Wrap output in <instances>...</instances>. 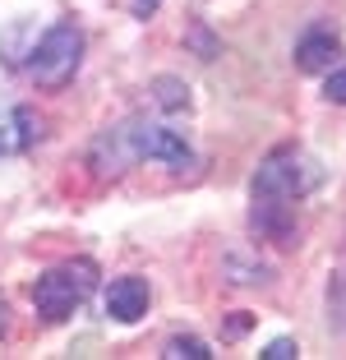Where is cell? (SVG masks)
I'll return each mask as SVG.
<instances>
[{"instance_id": "cell-2", "label": "cell", "mask_w": 346, "mask_h": 360, "mask_svg": "<svg viewBox=\"0 0 346 360\" xmlns=\"http://www.w3.org/2000/svg\"><path fill=\"white\" fill-rule=\"evenodd\" d=\"M319 162L300 148H282L254 171V199H268V203H295L319 185Z\"/></svg>"}, {"instance_id": "cell-5", "label": "cell", "mask_w": 346, "mask_h": 360, "mask_svg": "<svg viewBox=\"0 0 346 360\" xmlns=\"http://www.w3.org/2000/svg\"><path fill=\"white\" fill-rule=\"evenodd\" d=\"M337 56H342V32L337 28H309L295 42V70H305V75H328L337 65Z\"/></svg>"}, {"instance_id": "cell-10", "label": "cell", "mask_w": 346, "mask_h": 360, "mask_svg": "<svg viewBox=\"0 0 346 360\" xmlns=\"http://www.w3.org/2000/svg\"><path fill=\"white\" fill-rule=\"evenodd\" d=\"M162 356L167 360H212V347L203 338H167Z\"/></svg>"}, {"instance_id": "cell-9", "label": "cell", "mask_w": 346, "mask_h": 360, "mask_svg": "<svg viewBox=\"0 0 346 360\" xmlns=\"http://www.w3.org/2000/svg\"><path fill=\"white\" fill-rule=\"evenodd\" d=\"M23 37H28V23L19 19L10 32H5V42H0V56H5V65H10V70H19V65L32 56V46H37V37H32V42H23Z\"/></svg>"}, {"instance_id": "cell-7", "label": "cell", "mask_w": 346, "mask_h": 360, "mask_svg": "<svg viewBox=\"0 0 346 360\" xmlns=\"http://www.w3.org/2000/svg\"><path fill=\"white\" fill-rule=\"evenodd\" d=\"M106 314L115 323H139L148 314V282L143 277H115L106 286Z\"/></svg>"}, {"instance_id": "cell-14", "label": "cell", "mask_w": 346, "mask_h": 360, "mask_svg": "<svg viewBox=\"0 0 346 360\" xmlns=\"http://www.w3.org/2000/svg\"><path fill=\"white\" fill-rule=\"evenodd\" d=\"M158 5H162V0H129L134 19H153V14H158Z\"/></svg>"}, {"instance_id": "cell-12", "label": "cell", "mask_w": 346, "mask_h": 360, "mask_svg": "<svg viewBox=\"0 0 346 360\" xmlns=\"http://www.w3.org/2000/svg\"><path fill=\"white\" fill-rule=\"evenodd\" d=\"M323 97H328V102H337V106H346V60H342V65H333V70H328Z\"/></svg>"}, {"instance_id": "cell-13", "label": "cell", "mask_w": 346, "mask_h": 360, "mask_svg": "<svg viewBox=\"0 0 346 360\" xmlns=\"http://www.w3.org/2000/svg\"><path fill=\"white\" fill-rule=\"evenodd\" d=\"M259 356L263 360H295V356H300V347H295V338H273Z\"/></svg>"}, {"instance_id": "cell-1", "label": "cell", "mask_w": 346, "mask_h": 360, "mask_svg": "<svg viewBox=\"0 0 346 360\" xmlns=\"http://www.w3.org/2000/svg\"><path fill=\"white\" fill-rule=\"evenodd\" d=\"M93 286H97V264L93 259H70L60 268H46L32 282V305H37V314L46 323H60V319H70L74 309L93 296Z\"/></svg>"}, {"instance_id": "cell-4", "label": "cell", "mask_w": 346, "mask_h": 360, "mask_svg": "<svg viewBox=\"0 0 346 360\" xmlns=\"http://www.w3.org/2000/svg\"><path fill=\"white\" fill-rule=\"evenodd\" d=\"M134 153L139 158H153V162H167V167H189L194 162V148L167 125H143L134 120Z\"/></svg>"}, {"instance_id": "cell-3", "label": "cell", "mask_w": 346, "mask_h": 360, "mask_svg": "<svg viewBox=\"0 0 346 360\" xmlns=\"http://www.w3.org/2000/svg\"><path fill=\"white\" fill-rule=\"evenodd\" d=\"M79 60H84V32L70 19H60L37 37V46L28 56V75L42 88H65L74 79V70H79Z\"/></svg>"}, {"instance_id": "cell-11", "label": "cell", "mask_w": 346, "mask_h": 360, "mask_svg": "<svg viewBox=\"0 0 346 360\" xmlns=\"http://www.w3.org/2000/svg\"><path fill=\"white\" fill-rule=\"evenodd\" d=\"M328 309H333V323L346 333V277H333V286H328Z\"/></svg>"}, {"instance_id": "cell-6", "label": "cell", "mask_w": 346, "mask_h": 360, "mask_svg": "<svg viewBox=\"0 0 346 360\" xmlns=\"http://www.w3.org/2000/svg\"><path fill=\"white\" fill-rule=\"evenodd\" d=\"M129 162H139V153H134V120H129V125H120V129H106V134L93 143V167H97V176H120Z\"/></svg>"}, {"instance_id": "cell-8", "label": "cell", "mask_w": 346, "mask_h": 360, "mask_svg": "<svg viewBox=\"0 0 346 360\" xmlns=\"http://www.w3.org/2000/svg\"><path fill=\"white\" fill-rule=\"evenodd\" d=\"M153 102L162 106V111H185L189 106V84L176 75H158L153 79Z\"/></svg>"}]
</instances>
